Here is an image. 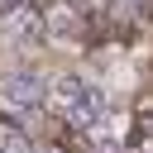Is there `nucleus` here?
Segmentation results:
<instances>
[{
    "instance_id": "f257e3e1",
    "label": "nucleus",
    "mask_w": 153,
    "mask_h": 153,
    "mask_svg": "<svg viewBox=\"0 0 153 153\" xmlns=\"http://www.w3.org/2000/svg\"><path fill=\"white\" fill-rule=\"evenodd\" d=\"M57 105H62V115L76 120V124H100V115H105V91H100L96 81H86V76H62V81H57Z\"/></svg>"
},
{
    "instance_id": "f03ea898",
    "label": "nucleus",
    "mask_w": 153,
    "mask_h": 153,
    "mask_svg": "<svg viewBox=\"0 0 153 153\" xmlns=\"http://www.w3.org/2000/svg\"><path fill=\"white\" fill-rule=\"evenodd\" d=\"M0 96L10 105H19V110H33V105H43V81L33 72H14V76L0 81Z\"/></svg>"
},
{
    "instance_id": "7ed1b4c3",
    "label": "nucleus",
    "mask_w": 153,
    "mask_h": 153,
    "mask_svg": "<svg viewBox=\"0 0 153 153\" xmlns=\"http://www.w3.org/2000/svg\"><path fill=\"white\" fill-rule=\"evenodd\" d=\"M24 14H33V10H29V0H0V19H10V24H19Z\"/></svg>"
},
{
    "instance_id": "20e7f679",
    "label": "nucleus",
    "mask_w": 153,
    "mask_h": 153,
    "mask_svg": "<svg viewBox=\"0 0 153 153\" xmlns=\"http://www.w3.org/2000/svg\"><path fill=\"white\" fill-rule=\"evenodd\" d=\"M0 153H33V143L19 139V134H5V139H0Z\"/></svg>"
}]
</instances>
